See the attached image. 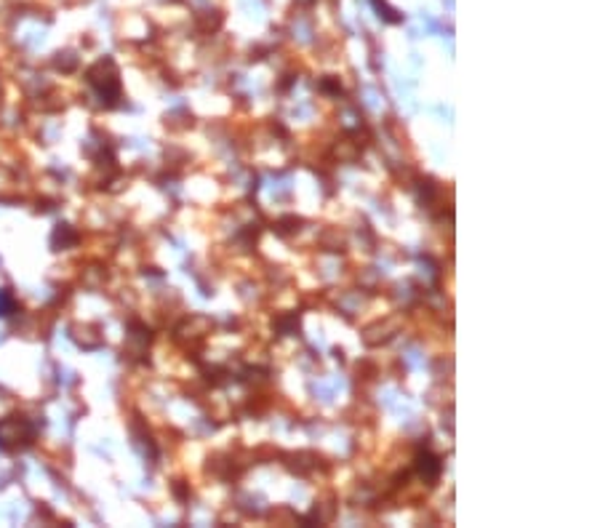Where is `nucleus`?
Instances as JSON below:
<instances>
[{"label": "nucleus", "mask_w": 600, "mask_h": 528, "mask_svg": "<svg viewBox=\"0 0 600 528\" xmlns=\"http://www.w3.org/2000/svg\"><path fill=\"white\" fill-rule=\"evenodd\" d=\"M417 472H419V478L424 483H435L440 478V472H443V462H440V456H435L432 451H419L417 454Z\"/></svg>", "instance_id": "f257e3e1"}]
</instances>
